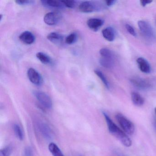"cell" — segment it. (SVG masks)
Returning <instances> with one entry per match:
<instances>
[{
  "label": "cell",
  "mask_w": 156,
  "mask_h": 156,
  "mask_svg": "<svg viewBox=\"0 0 156 156\" xmlns=\"http://www.w3.org/2000/svg\"><path fill=\"white\" fill-rule=\"evenodd\" d=\"M102 57L114 59V55L112 51L107 48H102L99 51Z\"/></svg>",
  "instance_id": "obj_22"
},
{
  "label": "cell",
  "mask_w": 156,
  "mask_h": 156,
  "mask_svg": "<svg viewBox=\"0 0 156 156\" xmlns=\"http://www.w3.org/2000/svg\"><path fill=\"white\" fill-rule=\"evenodd\" d=\"M62 14L58 12H53L45 14L44 18V22L50 26L55 25L62 19Z\"/></svg>",
  "instance_id": "obj_4"
},
{
  "label": "cell",
  "mask_w": 156,
  "mask_h": 156,
  "mask_svg": "<svg viewBox=\"0 0 156 156\" xmlns=\"http://www.w3.org/2000/svg\"><path fill=\"white\" fill-rule=\"evenodd\" d=\"M77 35L75 33H73L69 34L66 39V43L68 44L75 43L77 41Z\"/></svg>",
  "instance_id": "obj_23"
},
{
  "label": "cell",
  "mask_w": 156,
  "mask_h": 156,
  "mask_svg": "<svg viewBox=\"0 0 156 156\" xmlns=\"http://www.w3.org/2000/svg\"><path fill=\"white\" fill-rule=\"evenodd\" d=\"M41 2L44 7L51 9H63L65 8L62 1H53V0H43Z\"/></svg>",
  "instance_id": "obj_10"
},
{
  "label": "cell",
  "mask_w": 156,
  "mask_h": 156,
  "mask_svg": "<svg viewBox=\"0 0 156 156\" xmlns=\"http://www.w3.org/2000/svg\"><path fill=\"white\" fill-rule=\"evenodd\" d=\"M27 75L30 81L36 86H41L43 83V79L41 75L33 68L29 69Z\"/></svg>",
  "instance_id": "obj_6"
},
{
  "label": "cell",
  "mask_w": 156,
  "mask_h": 156,
  "mask_svg": "<svg viewBox=\"0 0 156 156\" xmlns=\"http://www.w3.org/2000/svg\"><path fill=\"white\" fill-rule=\"evenodd\" d=\"M98 7L94 3L90 1L82 2L79 6V9L84 13H90L97 10Z\"/></svg>",
  "instance_id": "obj_8"
},
{
  "label": "cell",
  "mask_w": 156,
  "mask_h": 156,
  "mask_svg": "<svg viewBox=\"0 0 156 156\" xmlns=\"http://www.w3.org/2000/svg\"><path fill=\"white\" fill-rule=\"evenodd\" d=\"M38 129L44 138L51 140L53 138V133L49 126L44 122L39 121L37 123Z\"/></svg>",
  "instance_id": "obj_7"
},
{
  "label": "cell",
  "mask_w": 156,
  "mask_h": 156,
  "mask_svg": "<svg viewBox=\"0 0 156 156\" xmlns=\"http://www.w3.org/2000/svg\"><path fill=\"white\" fill-rule=\"evenodd\" d=\"M47 39L54 44H60L63 41V37L62 34L56 32H51L47 36Z\"/></svg>",
  "instance_id": "obj_14"
},
{
  "label": "cell",
  "mask_w": 156,
  "mask_h": 156,
  "mask_svg": "<svg viewBox=\"0 0 156 156\" xmlns=\"http://www.w3.org/2000/svg\"><path fill=\"white\" fill-rule=\"evenodd\" d=\"M116 119L124 132L129 135H132L135 131V127L133 123L126 116L118 113L116 115Z\"/></svg>",
  "instance_id": "obj_2"
},
{
  "label": "cell",
  "mask_w": 156,
  "mask_h": 156,
  "mask_svg": "<svg viewBox=\"0 0 156 156\" xmlns=\"http://www.w3.org/2000/svg\"><path fill=\"white\" fill-rule=\"evenodd\" d=\"M126 28L129 33L131 35L136 37V31L134 30V28L129 24H126Z\"/></svg>",
  "instance_id": "obj_27"
},
{
  "label": "cell",
  "mask_w": 156,
  "mask_h": 156,
  "mask_svg": "<svg viewBox=\"0 0 156 156\" xmlns=\"http://www.w3.org/2000/svg\"><path fill=\"white\" fill-rule=\"evenodd\" d=\"M130 81L135 87L140 90H146L150 87L149 83L142 78L134 77L130 79Z\"/></svg>",
  "instance_id": "obj_9"
},
{
  "label": "cell",
  "mask_w": 156,
  "mask_h": 156,
  "mask_svg": "<svg viewBox=\"0 0 156 156\" xmlns=\"http://www.w3.org/2000/svg\"><path fill=\"white\" fill-rule=\"evenodd\" d=\"M19 39L23 43L27 44H32L35 41L33 34L28 31L23 32L19 36Z\"/></svg>",
  "instance_id": "obj_11"
},
{
  "label": "cell",
  "mask_w": 156,
  "mask_h": 156,
  "mask_svg": "<svg viewBox=\"0 0 156 156\" xmlns=\"http://www.w3.org/2000/svg\"><path fill=\"white\" fill-rule=\"evenodd\" d=\"M155 113L156 115V108H155Z\"/></svg>",
  "instance_id": "obj_32"
},
{
  "label": "cell",
  "mask_w": 156,
  "mask_h": 156,
  "mask_svg": "<svg viewBox=\"0 0 156 156\" xmlns=\"http://www.w3.org/2000/svg\"><path fill=\"white\" fill-rule=\"evenodd\" d=\"M100 65L106 68H111L114 64V59L101 57L99 60Z\"/></svg>",
  "instance_id": "obj_19"
},
{
  "label": "cell",
  "mask_w": 156,
  "mask_h": 156,
  "mask_svg": "<svg viewBox=\"0 0 156 156\" xmlns=\"http://www.w3.org/2000/svg\"><path fill=\"white\" fill-rule=\"evenodd\" d=\"M103 115L110 134L116 138L123 146L127 147H130L132 145V140L128 135L115 124L106 113L104 112Z\"/></svg>",
  "instance_id": "obj_1"
},
{
  "label": "cell",
  "mask_w": 156,
  "mask_h": 156,
  "mask_svg": "<svg viewBox=\"0 0 156 156\" xmlns=\"http://www.w3.org/2000/svg\"><path fill=\"white\" fill-rule=\"evenodd\" d=\"M75 156H84L83 155H82V154H76V155Z\"/></svg>",
  "instance_id": "obj_31"
},
{
  "label": "cell",
  "mask_w": 156,
  "mask_h": 156,
  "mask_svg": "<svg viewBox=\"0 0 156 156\" xmlns=\"http://www.w3.org/2000/svg\"><path fill=\"white\" fill-rule=\"evenodd\" d=\"M15 2L19 4V5H22V6H26V5H32L34 3V1H31V0H17Z\"/></svg>",
  "instance_id": "obj_25"
},
{
  "label": "cell",
  "mask_w": 156,
  "mask_h": 156,
  "mask_svg": "<svg viewBox=\"0 0 156 156\" xmlns=\"http://www.w3.org/2000/svg\"><path fill=\"white\" fill-rule=\"evenodd\" d=\"M49 149L53 156H64L60 148L55 143H50L49 145Z\"/></svg>",
  "instance_id": "obj_17"
},
{
  "label": "cell",
  "mask_w": 156,
  "mask_h": 156,
  "mask_svg": "<svg viewBox=\"0 0 156 156\" xmlns=\"http://www.w3.org/2000/svg\"><path fill=\"white\" fill-rule=\"evenodd\" d=\"M140 30L144 36L148 39L154 37V32L151 26L145 21L140 20L138 22Z\"/></svg>",
  "instance_id": "obj_5"
},
{
  "label": "cell",
  "mask_w": 156,
  "mask_h": 156,
  "mask_svg": "<svg viewBox=\"0 0 156 156\" xmlns=\"http://www.w3.org/2000/svg\"><path fill=\"white\" fill-rule=\"evenodd\" d=\"M13 130L17 137L20 140H23L24 138V133L21 127L18 124H14L13 126Z\"/></svg>",
  "instance_id": "obj_20"
},
{
  "label": "cell",
  "mask_w": 156,
  "mask_h": 156,
  "mask_svg": "<svg viewBox=\"0 0 156 156\" xmlns=\"http://www.w3.org/2000/svg\"><path fill=\"white\" fill-rule=\"evenodd\" d=\"M102 35L105 40L112 42L115 39V30L112 27H107L102 31Z\"/></svg>",
  "instance_id": "obj_15"
},
{
  "label": "cell",
  "mask_w": 156,
  "mask_h": 156,
  "mask_svg": "<svg viewBox=\"0 0 156 156\" xmlns=\"http://www.w3.org/2000/svg\"><path fill=\"white\" fill-rule=\"evenodd\" d=\"M152 2V1H148V0H142V1H140V3L142 7H145L146 5H147V4H150V3H151Z\"/></svg>",
  "instance_id": "obj_29"
},
{
  "label": "cell",
  "mask_w": 156,
  "mask_h": 156,
  "mask_svg": "<svg viewBox=\"0 0 156 156\" xmlns=\"http://www.w3.org/2000/svg\"><path fill=\"white\" fill-rule=\"evenodd\" d=\"M24 156H33L32 150L30 147H27L24 149Z\"/></svg>",
  "instance_id": "obj_28"
},
{
  "label": "cell",
  "mask_w": 156,
  "mask_h": 156,
  "mask_svg": "<svg viewBox=\"0 0 156 156\" xmlns=\"http://www.w3.org/2000/svg\"><path fill=\"white\" fill-rule=\"evenodd\" d=\"M104 21L101 19L92 18L87 20V25L89 29L97 31L104 24Z\"/></svg>",
  "instance_id": "obj_12"
},
{
  "label": "cell",
  "mask_w": 156,
  "mask_h": 156,
  "mask_svg": "<svg viewBox=\"0 0 156 156\" xmlns=\"http://www.w3.org/2000/svg\"><path fill=\"white\" fill-rule=\"evenodd\" d=\"M131 98L133 104L136 106H141L144 104V98L138 93L132 92L131 94Z\"/></svg>",
  "instance_id": "obj_16"
},
{
  "label": "cell",
  "mask_w": 156,
  "mask_h": 156,
  "mask_svg": "<svg viewBox=\"0 0 156 156\" xmlns=\"http://www.w3.org/2000/svg\"><path fill=\"white\" fill-rule=\"evenodd\" d=\"M36 57L40 62L44 64H50L51 63V59L50 58V56L46 54L40 52L36 54Z\"/></svg>",
  "instance_id": "obj_18"
},
{
  "label": "cell",
  "mask_w": 156,
  "mask_h": 156,
  "mask_svg": "<svg viewBox=\"0 0 156 156\" xmlns=\"http://www.w3.org/2000/svg\"><path fill=\"white\" fill-rule=\"evenodd\" d=\"M11 146H8L1 150L0 156H10L12 151Z\"/></svg>",
  "instance_id": "obj_24"
},
{
  "label": "cell",
  "mask_w": 156,
  "mask_h": 156,
  "mask_svg": "<svg viewBox=\"0 0 156 156\" xmlns=\"http://www.w3.org/2000/svg\"><path fill=\"white\" fill-rule=\"evenodd\" d=\"M65 7H67L70 9H73L75 7L76 2L74 1H62Z\"/></svg>",
  "instance_id": "obj_26"
},
{
  "label": "cell",
  "mask_w": 156,
  "mask_h": 156,
  "mask_svg": "<svg viewBox=\"0 0 156 156\" xmlns=\"http://www.w3.org/2000/svg\"><path fill=\"white\" fill-rule=\"evenodd\" d=\"M94 73L97 75V76L100 78V80L102 81V82H103V83L104 84V85L107 87V88L109 89V87H110L109 82L108 81L107 79L106 76H105L104 73L99 70H95Z\"/></svg>",
  "instance_id": "obj_21"
},
{
  "label": "cell",
  "mask_w": 156,
  "mask_h": 156,
  "mask_svg": "<svg viewBox=\"0 0 156 156\" xmlns=\"http://www.w3.org/2000/svg\"><path fill=\"white\" fill-rule=\"evenodd\" d=\"M140 70L145 73H149L151 72V66L148 62L143 57H139L136 60Z\"/></svg>",
  "instance_id": "obj_13"
},
{
  "label": "cell",
  "mask_w": 156,
  "mask_h": 156,
  "mask_svg": "<svg viewBox=\"0 0 156 156\" xmlns=\"http://www.w3.org/2000/svg\"><path fill=\"white\" fill-rule=\"evenodd\" d=\"M34 95L36 99L44 107L51 109L52 107V101L51 98L45 93L41 91H34Z\"/></svg>",
  "instance_id": "obj_3"
},
{
  "label": "cell",
  "mask_w": 156,
  "mask_h": 156,
  "mask_svg": "<svg viewBox=\"0 0 156 156\" xmlns=\"http://www.w3.org/2000/svg\"><path fill=\"white\" fill-rule=\"evenodd\" d=\"M116 1L115 0H110V1H105L106 4L107 5L108 7H110V6H112L114 5L116 2Z\"/></svg>",
  "instance_id": "obj_30"
}]
</instances>
